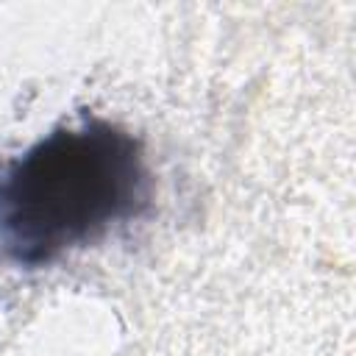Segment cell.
<instances>
[{"instance_id":"cell-1","label":"cell","mask_w":356,"mask_h":356,"mask_svg":"<svg viewBox=\"0 0 356 356\" xmlns=\"http://www.w3.org/2000/svg\"><path fill=\"white\" fill-rule=\"evenodd\" d=\"M150 200L142 145L111 122L61 128L0 175V248L39 267L81 248Z\"/></svg>"}]
</instances>
